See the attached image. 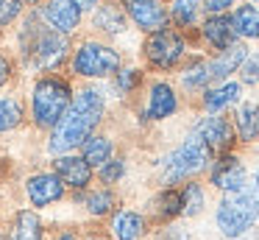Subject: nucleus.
Returning a JSON list of instances; mask_svg holds the SVG:
<instances>
[{
	"instance_id": "nucleus-40",
	"label": "nucleus",
	"mask_w": 259,
	"mask_h": 240,
	"mask_svg": "<svg viewBox=\"0 0 259 240\" xmlns=\"http://www.w3.org/2000/svg\"><path fill=\"white\" fill-rule=\"evenodd\" d=\"M87 240H109V237H103V234H92V237H87Z\"/></svg>"
},
{
	"instance_id": "nucleus-32",
	"label": "nucleus",
	"mask_w": 259,
	"mask_h": 240,
	"mask_svg": "<svg viewBox=\"0 0 259 240\" xmlns=\"http://www.w3.org/2000/svg\"><path fill=\"white\" fill-rule=\"evenodd\" d=\"M123 176H125V162L120 159V156H112L109 162H103V165L98 167V179H101V182L106 184V187L117 184Z\"/></svg>"
},
{
	"instance_id": "nucleus-24",
	"label": "nucleus",
	"mask_w": 259,
	"mask_h": 240,
	"mask_svg": "<svg viewBox=\"0 0 259 240\" xmlns=\"http://www.w3.org/2000/svg\"><path fill=\"white\" fill-rule=\"evenodd\" d=\"M148 234V218L137 210H117L112 215L114 240H142Z\"/></svg>"
},
{
	"instance_id": "nucleus-36",
	"label": "nucleus",
	"mask_w": 259,
	"mask_h": 240,
	"mask_svg": "<svg viewBox=\"0 0 259 240\" xmlns=\"http://www.w3.org/2000/svg\"><path fill=\"white\" fill-rule=\"evenodd\" d=\"M9 78H12V59L0 50V87L9 84Z\"/></svg>"
},
{
	"instance_id": "nucleus-16",
	"label": "nucleus",
	"mask_w": 259,
	"mask_h": 240,
	"mask_svg": "<svg viewBox=\"0 0 259 240\" xmlns=\"http://www.w3.org/2000/svg\"><path fill=\"white\" fill-rule=\"evenodd\" d=\"M53 173L64 182L67 190H90L92 184V167L84 162L81 154H62L53 156Z\"/></svg>"
},
{
	"instance_id": "nucleus-26",
	"label": "nucleus",
	"mask_w": 259,
	"mask_h": 240,
	"mask_svg": "<svg viewBox=\"0 0 259 240\" xmlns=\"http://www.w3.org/2000/svg\"><path fill=\"white\" fill-rule=\"evenodd\" d=\"M9 240H45V226L42 218L34 210H20L12 218L9 226Z\"/></svg>"
},
{
	"instance_id": "nucleus-23",
	"label": "nucleus",
	"mask_w": 259,
	"mask_h": 240,
	"mask_svg": "<svg viewBox=\"0 0 259 240\" xmlns=\"http://www.w3.org/2000/svg\"><path fill=\"white\" fill-rule=\"evenodd\" d=\"M229 20H231V28H234V37L240 42H245V45L259 42V6L240 0L229 11Z\"/></svg>"
},
{
	"instance_id": "nucleus-19",
	"label": "nucleus",
	"mask_w": 259,
	"mask_h": 240,
	"mask_svg": "<svg viewBox=\"0 0 259 240\" xmlns=\"http://www.w3.org/2000/svg\"><path fill=\"white\" fill-rule=\"evenodd\" d=\"M231 126L237 134V145L259 143V100H240L231 115Z\"/></svg>"
},
{
	"instance_id": "nucleus-1",
	"label": "nucleus",
	"mask_w": 259,
	"mask_h": 240,
	"mask_svg": "<svg viewBox=\"0 0 259 240\" xmlns=\"http://www.w3.org/2000/svg\"><path fill=\"white\" fill-rule=\"evenodd\" d=\"M103 112H106V98H103V92L98 87H84L78 92H73L67 112L51 128L48 151L53 156H62V154H73L75 148H81L84 140L92 137L95 128L101 126Z\"/></svg>"
},
{
	"instance_id": "nucleus-3",
	"label": "nucleus",
	"mask_w": 259,
	"mask_h": 240,
	"mask_svg": "<svg viewBox=\"0 0 259 240\" xmlns=\"http://www.w3.org/2000/svg\"><path fill=\"white\" fill-rule=\"evenodd\" d=\"M259 221V182L248 179L240 190L223 193L214 207V223L226 240H237L248 234Z\"/></svg>"
},
{
	"instance_id": "nucleus-10",
	"label": "nucleus",
	"mask_w": 259,
	"mask_h": 240,
	"mask_svg": "<svg viewBox=\"0 0 259 240\" xmlns=\"http://www.w3.org/2000/svg\"><path fill=\"white\" fill-rule=\"evenodd\" d=\"M192 134H198L214 156L237 148L234 126H231V117H226V115H203L201 120L192 126Z\"/></svg>"
},
{
	"instance_id": "nucleus-28",
	"label": "nucleus",
	"mask_w": 259,
	"mask_h": 240,
	"mask_svg": "<svg viewBox=\"0 0 259 240\" xmlns=\"http://www.w3.org/2000/svg\"><path fill=\"white\" fill-rule=\"evenodd\" d=\"M181 204H184V215L181 218H195L203 212L206 207V187H203L198 179L181 184Z\"/></svg>"
},
{
	"instance_id": "nucleus-9",
	"label": "nucleus",
	"mask_w": 259,
	"mask_h": 240,
	"mask_svg": "<svg viewBox=\"0 0 259 240\" xmlns=\"http://www.w3.org/2000/svg\"><path fill=\"white\" fill-rule=\"evenodd\" d=\"M120 3L125 9L128 22L145 37L162 31V28H170V11H167L170 0H120Z\"/></svg>"
},
{
	"instance_id": "nucleus-6",
	"label": "nucleus",
	"mask_w": 259,
	"mask_h": 240,
	"mask_svg": "<svg viewBox=\"0 0 259 240\" xmlns=\"http://www.w3.org/2000/svg\"><path fill=\"white\" fill-rule=\"evenodd\" d=\"M192 50V39L176 28H162L142 39V59L156 73H173L187 61Z\"/></svg>"
},
{
	"instance_id": "nucleus-14",
	"label": "nucleus",
	"mask_w": 259,
	"mask_h": 240,
	"mask_svg": "<svg viewBox=\"0 0 259 240\" xmlns=\"http://www.w3.org/2000/svg\"><path fill=\"white\" fill-rule=\"evenodd\" d=\"M242 100V84L229 78V81L212 84L201 92V109L203 115H226Z\"/></svg>"
},
{
	"instance_id": "nucleus-12",
	"label": "nucleus",
	"mask_w": 259,
	"mask_h": 240,
	"mask_svg": "<svg viewBox=\"0 0 259 240\" xmlns=\"http://www.w3.org/2000/svg\"><path fill=\"white\" fill-rule=\"evenodd\" d=\"M192 42H198L201 48L212 50V53L226 50L229 45H234L237 37H234L229 14H206L201 20V25H198V31L192 33Z\"/></svg>"
},
{
	"instance_id": "nucleus-31",
	"label": "nucleus",
	"mask_w": 259,
	"mask_h": 240,
	"mask_svg": "<svg viewBox=\"0 0 259 240\" xmlns=\"http://www.w3.org/2000/svg\"><path fill=\"white\" fill-rule=\"evenodd\" d=\"M142 76H145V73H142L140 67H120L112 78H114V87H117L120 95H131V92H137V89H140Z\"/></svg>"
},
{
	"instance_id": "nucleus-34",
	"label": "nucleus",
	"mask_w": 259,
	"mask_h": 240,
	"mask_svg": "<svg viewBox=\"0 0 259 240\" xmlns=\"http://www.w3.org/2000/svg\"><path fill=\"white\" fill-rule=\"evenodd\" d=\"M203 3V14H229L240 0H201Z\"/></svg>"
},
{
	"instance_id": "nucleus-11",
	"label": "nucleus",
	"mask_w": 259,
	"mask_h": 240,
	"mask_svg": "<svg viewBox=\"0 0 259 240\" xmlns=\"http://www.w3.org/2000/svg\"><path fill=\"white\" fill-rule=\"evenodd\" d=\"M179 106H181L179 89H176L170 81L159 78V81H151V87H148L142 117H145V120H151V123L167 120V117H173L176 112H179Z\"/></svg>"
},
{
	"instance_id": "nucleus-17",
	"label": "nucleus",
	"mask_w": 259,
	"mask_h": 240,
	"mask_svg": "<svg viewBox=\"0 0 259 240\" xmlns=\"http://www.w3.org/2000/svg\"><path fill=\"white\" fill-rule=\"evenodd\" d=\"M248 48L251 45L240 42L237 39L234 45H229L226 50H218V53H209V73H212V84H220V81H229L231 76H237V70H240L242 59H245Z\"/></svg>"
},
{
	"instance_id": "nucleus-4",
	"label": "nucleus",
	"mask_w": 259,
	"mask_h": 240,
	"mask_svg": "<svg viewBox=\"0 0 259 240\" xmlns=\"http://www.w3.org/2000/svg\"><path fill=\"white\" fill-rule=\"evenodd\" d=\"M212 159L214 154L206 148V143L190 131L173 151H167L159 159V182L162 187H181L184 182H192L201 173H206Z\"/></svg>"
},
{
	"instance_id": "nucleus-7",
	"label": "nucleus",
	"mask_w": 259,
	"mask_h": 240,
	"mask_svg": "<svg viewBox=\"0 0 259 240\" xmlns=\"http://www.w3.org/2000/svg\"><path fill=\"white\" fill-rule=\"evenodd\" d=\"M70 73L78 78H112L123 67V56L117 48L101 39H84L70 53Z\"/></svg>"
},
{
	"instance_id": "nucleus-5",
	"label": "nucleus",
	"mask_w": 259,
	"mask_h": 240,
	"mask_svg": "<svg viewBox=\"0 0 259 240\" xmlns=\"http://www.w3.org/2000/svg\"><path fill=\"white\" fill-rule=\"evenodd\" d=\"M73 100V84L64 76H42L31 89V120L36 128H53Z\"/></svg>"
},
{
	"instance_id": "nucleus-21",
	"label": "nucleus",
	"mask_w": 259,
	"mask_h": 240,
	"mask_svg": "<svg viewBox=\"0 0 259 240\" xmlns=\"http://www.w3.org/2000/svg\"><path fill=\"white\" fill-rule=\"evenodd\" d=\"M167 11H170V28L187 33L190 39H192V33L198 31L201 20L206 17V14H203V3H201V0H170Z\"/></svg>"
},
{
	"instance_id": "nucleus-37",
	"label": "nucleus",
	"mask_w": 259,
	"mask_h": 240,
	"mask_svg": "<svg viewBox=\"0 0 259 240\" xmlns=\"http://www.w3.org/2000/svg\"><path fill=\"white\" fill-rule=\"evenodd\" d=\"M75 6H78L81 9V14H84V11H95V6L101 3V0H73Z\"/></svg>"
},
{
	"instance_id": "nucleus-33",
	"label": "nucleus",
	"mask_w": 259,
	"mask_h": 240,
	"mask_svg": "<svg viewBox=\"0 0 259 240\" xmlns=\"http://www.w3.org/2000/svg\"><path fill=\"white\" fill-rule=\"evenodd\" d=\"M23 14H25L23 0H0V31L9 28L12 22H17Z\"/></svg>"
},
{
	"instance_id": "nucleus-38",
	"label": "nucleus",
	"mask_w": 259,
	"mask_h": 240,
	"mask_svg": "<svg viewBox=\"0 0 259 240\" xmlns=\"http://www.w3.org/2000/svg\"><path fill=\"white\" fill-rule=\"evenodd\" d=\"M53 240H78V234H75L73 229H62V232L53 234Z\"/></svg>"
},
{
	"instance_id": "nucleus-25",
	"label": "nucleus",
	"mask_w": 259,
	"mask_h": 240,
	"mask_svg": "<svg viewBox=\"0 0 259 240\" xmlns=\"http://www.w3.org/2000/svg\"><path fill=\"white\" fill-rule=\"evenodd\" d=\"M78 204H84V210L95 218L112 215L117 212V195H114L112 187H95V190H75L73 195Z\"/></svg>"
},
{
	"instance_id": "nucleus-13",
	"label": "nucleus",
	"mask_w": 259,
	"mask_h": 240,
	"mask_svg": "<svg viewBox=\"0 0 259 240\" xmlns=\"http://www.w3.org/2000/svg\"><path fill=\"white\" fill-rule=\"evenodd\" d=\"M36 11L45 20V25H51L56 33H64V37H73L81 28V17H84L73 0H45Z\"/></svg>"
},
{
	"instance_id": "nucleus-20",
	"label": "nucleus",
	"mask_w": 259,
	"mask_h": 240,
	"mask_svg": "<svg viewBox=\"0 0 259 240\" xmlns=\"http://www.w3.org/2000/svg\"><path fill=\"white\" fill-rule=\"evenodd\" d=\"M179 87L187 95H201L206 87H212V73H209L206 56H187V61L179 67Z\"/></svg>"
},
{
	"instance_id": "nucleus-29",
	"label": "nucleus",
	"mask_w": 259,
	"mask_h": 240,
	"mask_svg": "<svg viewBox=\"0 0 259 240\" xmlns=\"http://www.w3.org/2000/svg\"><path fill=\"white\" fill-rule=\"evenodd\" d=\"M25 120V106L20 98H0V134L14 131Z\"/></svg>"
},
{
	"instance_id": "nucleus-30",
	"label": "nucleus",
	"mask_w": 259,
	"mask_h": 240,
	"mask_svg": "<svg viewBox=\"0 0 259 240\" xmlns=\"http://www.w3.org/2000/svg\"><path fill=\"white\" fill-rule=\"evenodd\" d=\"M237 81H240L242 87H256L259 84V45L248 48L245 59H242L240 70H237Z\"/></svg>"
},
{
	"instance_id": "nucleus-8",
	"label": "nucleus",
	"mask_w": 259,
	"mask_h": 240,
	"mask_svg": "<svg viewBox=\"0 0 259 240\" xmlns=\"http://www.w3.org/2000/svg\"><path fill=\"white\" fill-rule=\"evenodd\" d=\"M206 179L214 190H220V193H234V190H240L251 176H248V167H245V162H242V156L237 154V151H226V154H218L212 159V165H209V170H206Z\"/></svg>"
},
{
	"instance_id": "nucleus-27",
	"label": "nucleus",
	"mask_w": 259,
	"mask_h": 240,
	"mask_svg": "<svg viewBox=\"0 0 259 240\" xmlns=\"http://www.w3.org/2000/svg\"><path fill=\"white\" fill-rule=\"evenodd\" d=\"M81 156H84V162L90 167H101L103 162H109L114 156V143L106 134H92L81 145Z\"/></svg>"
},
{
	"instance_id": "nucleus-41",
	"label": "nucleus",
	"mask_w": 259,
	"mask_h": 240,
	"mask_svg": "<svg viewBox=\"0 0 259 240\" xmlns=\"http://www.w3.org/2000/svg\"><path fill=\"white\" fill-rule=\"evenodd\" d=\"M245 3H253V6H259V0H245Z\"/></svg>"
},
{
	"instance_id": "nucleus-15",
	"label": "nucleus",
	"mask_w": 259,
	"mask_h": 240,
	"mask_svg": "<svg viewBox=\"0 0 259 240\" xmlns=\"http://www.w3.org/2000/svg\"><path fill=\"white\" fill-rule=\"evenodd\" d=\"M25 195H28L31 207H48L62 201L67 195V187L53 170H45V173H34L25 182Z\"/></svg>"
},
{
	"instance_id": "nucleus-39",
	"label": "nucleus",
	"mask_w": 259,
	"mask_h": 240,
	"mask_svg": "<svg viewBox=\"0 0 259 240\" xmlns=\"http://www.w3.org/2000/svg\"><path fill=\"white\" fill-rule=\"evenodd\" d=\"M23 3H25V6H34V9H39V6L45 3V0H23Z\"/></svg>"
},
{
	"instance_id": "nucleus-35",
	"label": "nucleus",
	"mask_w": 259,
	"mask_h": 240,
	"mask_svg": "<svg viewBox=\"0 0 259 240\" xmlns=\"http://www.w3.org/2000/svg\"><path fill=\"white\" fill-rule=\"evenodd\" d=\"M153 240H190V234H187L181 226H176V223H167V226L159 229Z\"/></svg>"
},
{
	"instance_id": "nucleus-18",
	"label": "nucleus",
	"mask_w": 259,
	"mask_h": 240,
	"mask_svg": "<svg viewBox=\"0 0 259 240\" xmlns=\"http://www.w3.org/2000/svg\"><path fill=\"white\" fill-rule=\"evenodd\" d=\"M128 17H125V9L120 0H101L92 11V28L101 33H109V37H120V33L128 31Z\"/></svg>"
},
{
	"instance_id": "nucleus-2",
	"label": "nucleus",
	"mask_w": 259,
	"mask_h": 240,
	"mask_svg": "<svg viewBox=\"0 0 259 240\" xmlns=\"http://www.w3.org/2000/svg\"><path fill=\"white\" fill-rule=\"evenodd\" d=\"M20 50H23L25 61L39 73H56L59 67H64V61H70V37L56 33L51 25H45V20L39 17V11L23 14V28H20Z\"/></svg>"
},
{
	"instance_id": "nucleus-22",
	"label": "nucleus",
	"mask_w": 259,
	"mask_h": 240,
	"mask_svg": "<svg viewBox=\"0 0 259 240\" xmlns=\"http://www.w3.org/2000/svg\"><path fill=\"white\" fill-rule=\"evenodd\" d=\"M184 215V204H181V187H162L151 201V221L159 226L176 223Z\"/></svg>"
}]
</instances>
